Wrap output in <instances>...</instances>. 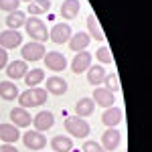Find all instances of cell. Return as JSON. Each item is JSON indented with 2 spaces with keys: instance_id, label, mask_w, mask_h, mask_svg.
Returning <instances> with one entry per match:
<instances>
[{
  "instance_id": "6da1fadb",
  "label": "cell",
  "mask_w": 152,
  "mask_h": 152,
  "mask_svg": "<svg viewBox=\"0 0 152 152\" xmlns=\"http://www.w3.org/2000/svg\"><path fill=\"white\" fill-rule=\"evenodd\" d=\"M47 89L45 87H28L26 91H23V94H18V105L20 107H24V110H28V107H39L41 104H45L47 102Z\"/></svg>"
},
{
  "instance_id": "7a4b0ae2",
  "label": "cell",
  "mask_w": 152,
  "mask_h": 152,
  "mask_svg": "<svg viewBox=\"0 0 152 152\" xmlns=\"http://www.w3.org/2000/svg\"><path fill=\"white\" fill-rule=\"evenodd\" d=\"M24 28H26V35L31 37L35 43H43V45H45V41L49 39L47 24L43 23L39 16H26V20H24Z\"/></svg>"
},
{
  "instance_id": "3957f363",
  "label": "cell",
  "mask_w": 152,
  "mask_h": 152,
  "mask_svg": "<svg viewBox=\"0 0 152 152\" xmlns=\"http://www.w3.org/2000/svg\"><path fill=\"white\" fill-rule=\"evenodd\" d=\"M65 130H67V134L69 136H75V138H85V136H89V124H87V120H83L79 116H69L65 120Z\"/></svg>"
},
{
  "instance_id": "277c9868",
  "label": "cell",
  "mask_w": 152,
  "mask_h": 152,
  "mask_svg": "<svg viewBox=\"0 0 152 152\" xmlns=\"http://www.w3.org/2000/svg\"><path fill=\"white\" fill-rule=\"evenodd\" d=\"M45 45L43 43H35V41H31V43H26L20 47V55H23V61H41V59L45 57Z\"/></svg>"
},
{
  "instance_id": "5b68a950",
  "label": "cell",
  "mask_w": 152,
  "mask_h": 152,
  "mask_svg": "<svg viewBox=\"0 0 152 152\" xmlns=\"http://www.w3.org/2000/svg\"><path fill=\"white\" fill-rule=\"evenodd\" d=\"M20 138L28 150H43L47 146V138L43 136V132H37V130H26Z\"/></svg>"
},
{
  "instance_id": "8992f818",
  "label": "cell",
  "mask_w": 152,
  "mask_h": 152,
  "mask_svg": "<svg viewBox=\"0 0 152 152\" xmlns=\"http://www.w3.org/2000/svg\"><path fill=\"white\" fill-rule=\"evenodd\" d=\"M71 35H73V31H71V26L67 23H57L51 31H49V39L55 43V45H63V43H69Z\"/></svg>"
},
{
  "instance_id": "52a82bcc",
  "label": "cell",
  "mask_w": 152,
  "mask_h": 152,
  "mask_svg": "<svg viewBox=\"0 0 152 152\" xmlns=\"http://www.w3.org/2000/svg\"><path fill=\"white\" fill-rule=\"evenodd\" d=\"M10 124L16 126V128H28V126L33 124V116L28 114V110L16 105V107L10 110Z\"/></svg>"
},
{
  "instance_id": "ba28073f",
  "label": "cell",
  "mask_w": 152,
  "mask_h": 152,
  "mask_svg": "<svg viewBox=\"0 0 152 152\" xmlns=\"http://www.w3.org/2000/svg\"><path fill=\"white\" fill-rule=\"evenodd\" d=\"M23 45V35L18 33V31H10V28H6V31H2L0 33V47L2 49H16Z\"/></svg>"
},
{
  "instance_id": "9c48e42d",
  "label": "cell",
  "mask_w": 152,
  "mask_h": 152,
  "mask_svg": "<svg viewBox=\"0 0 152 152\" xmlns=\"http://www.w3.org/2000/svg\"><path fill=\"white\" fill-rule=\"evenodd\" d=\"M33 124H35L37 132H47V130L53 128L55 116H53V112H49V110H41V112L33 118Z\"/></svg>"
},
{
  "instance_id": "30bf717a",
  "label": "cell",
  "mask_w": 152,
  "mask_h": 152,
  "mask_svg": "<svg viewBox=\"0 0 152 152\" xmlns=\"http://www.w3.org/2000/svg\"><path fill=\"white\" fill-rule=\"evenodd\" d=\"M120 142H122V134H120L116 128H107L104 134H102V148H104L105 152L116 150L118 146H120Z\"/></svg>"
},
{
  "instance_id": "8fae6325",
  "label": "cell",
  "mask_w": 152,
  "mask_h": 152,
  "mask_svg": "<svg viewBox=\"0 0 152 152\" xmlns=\"http://www.w3.org/2000/svg\"><path fill=\"white\" fill-rule=\"evenodd\" d=\"M43 61H45V67L51 69V71H63L65 67H67V59L63 57L61 53H57V51H49V53H45Z\"/></svg>"
},
{
  "instance_id": "7c38bea8",
  "label": "cell",
  "mask_w": 152,
  "mask_h": 152,
  "mask_svg": "<svg viewBox=\"0 0 152 152\" xmlns=\"http://www.w3.org/2000/svg\"><path fill=\"white\" fill-rule=\"evenodd\" d=\"M89 67H91V53H87V51L77 53V55L73 57V61H71V71H73L75 75L85 73Z\"/></svg>"
},
{
  "instance_id": "4fadbf2b",
  "label": "cell",
  "mask_w": 152,
  "mask_h": 152,
  "mask_svg": "<svg viewBox=\"0 0 152 152\" xmlns=\"http://www.w3.org/2000/svg\"><path fill=\"white\" fill-rule=\"evenodd\" d=\"M45 89H47V94H53L57 97L65 95L67 94V81L63 77H59V75H53V77L45 79Z\"/></svg>"
},
{
  "instance_id": "5bb4252c",
  "label": "cell",
  "mask_w": 152,
  "mask_h": 152,
  "mask_svg": "<svg viewBox=\"0 0 152 152\" xmlns=\"http://www.w3.org/2000/svg\"><path fill=\"white\" fill-rule=\"evenodd\" d=\"M94 104L95 105H102V107H112L116 104V95L112 91H107L105 87H95L94 89Z\"/></svg>"
},
{
  "instance_id": "9a60e30c",
  "label": "cell",
  "mask_w": 152,
  "mask_h": 152,
  "mask_svg": "<svg viewBox=\"0 0 152 152\" xmlns=\"http://www.w3.org/2000/svg\"><path fill=\"white\" fill-rule=\"evenodd\" d=\"M102 122H104L105 128H116L118 124L122 122V110L112 105V107H105L104 114H102Z\"/></svg>"
},
{
  "instance_id": "2e32d148",
  "label": "cell",
  "mask_w": 152,
  "mask_h": 152,
  "mask_svg": "<svg viewBox=\"0 0 152 152\" xmlns=\"http://www.w3.org/2000/svg\"><path fill=\"white\" fill-rule=\"evenodd\" d=\"M4 69H6L8 79H23L24 75H26V71H28V67H26V61L18 59V61H10Z\"/></svg>"
},
{
  "instance_id": "e0dca14e",
  "label": "cell",
  "mask_w": 152,
  "mask_h": 152,
  "mask_svg": "<svg viewBox=\"0 0 152 152\" xmlns=\"http://www.w3.org/2000/svg\"><path fill=\"white\" fill-rule=\"evenodd\" d=\"M89 43H91V37L87 35V33H75V35H71L67 45H69V49L73 53H81V51L87 49Z\"/></svg>"
},
{
  "instance_id": "ac0fdd59",
  "label": "cell",
  "mask_w": 152,
  "mask_h": 152,
  "mask_svg": "<svg viewBox=\"0 0 152 152\" xmlns=\"http://www.w3.org/2000/svg\"><path fill=\"white\" fill-rule=\"evenodd\" d=\"M81 10V4H79V0H65L63 4H61V16L65 18V20H75L77 18V14Z\"/></svg>"
},
{
  "instance_id": "d6986e66",
  "label": "cell",
  "mask_w": 152,
  "mask_h": 152,
  "mask_svg": "<svg viewBox=\"0 0 152 152\" xmlns=\"http://www.w3.org/2000/svg\"><path fill=\"white\" fill-rule=\"evenodd\" d=\"M20 138V132L16 126L12 124H0V140H4L6 144H14Z\"/></svg>"
},
{
  "instance_id": "ffe728a7",
  "label": "cell",
  "mask_w": 152,
  "mask_h": 152,
  "mask_svg": "<svg viewBox=\"0 0 152 152\" xmlns=\"http://www.w3.org/2000/svg\"><path fill=\"white\" fill-rule=\"evenodd\" d=\"M95 110V104L91 97H81L77 104H75V116L79 118H89Z\"/></svg>"
},
{
  "instance_id": "44dd1931",
  "label": "cell",
  "mask_w": 152,
  "mask_h": 152,
  "mask_svg": "<svg viewBox=\"0 0 152 152\" xmlns=\"http://www.w3.org/2000/svg\"><path fill=\"white\" fill-rule=\"evenodd\" d=\"M24 20H26V14L23 10H14V12H8L6 14V26L10 28V31H18L20 26H24Z\"/></svg>"
},
{
  "instance_id": "7402d4cb",
  "label": "cell",
  "mask_w": 152,
  "mask_h": 152,
  "mask_svg": "<svg viewBox=\"0 0 152 152\" xmlns=\"http://www.w3.org/2000/svg\"><path fill=\"white\" fill-rule=\"evenodd\" d=\"M85 73H87V83H89V85H95V87L102 85L104 79H105V71H104L102 65H91Z\"/></svg>"
},
{
  "instance_id": "603a6c76",
  "label": "cell",
  "mask_w": 152,
  "mask_h": 152,
  "mask_svg": "<svg viewBox=\"0 0 152 152\" xmlns=\"http://www.w3.org/2000/svg\"><path fill=\"white\" fill-rule=\"evenodd\" d=\"M18 87L14 85V83L8 79V81H0V97L2 99H6V102H12V99H16L18 97Z\"/></svg>"
},
{
  "instance_id": "cb8c5ba5",
  "label": "cell",
  "mask_w": 152,
  "mask_h": 152,
  "mask_svg": "<svg viewBox=\"0 0 152 152\" xmlns=\"http://www.w3.org/2000/svg\"><path fill=\"white\" fill-rule=\"evenodd\" d=\"M85 24H87V31H89L87 35L91 37V39H95V41H104V31H102V26H99V23H97V18H95L94 12L87 16Z\"/></svg>"
},
{
  "instance_id": "d4e9b609",
  "label": "cell",
  "mask_w": 152,
  "mask_h": 152,
  "mask_svg": "<svg viewBox=\"0 0 152 152\" xmlns=\"http://www.w3.org/2000/svg\"><path fill=\"white\" fill-rule=\"evenodd\" d=\"M51 148L53 152H71L73 140H71V136H55L51 140Z\"/></svg>"
},
{
  "instance_id": "484cf974",
  "label": "cell",
  "mask_w": 152,
  "mask_h": 152,
  "mask_svg": "<svg viewBox=\"0 0 152 152\" xmlns=\"http://www.w3.org/2000/svg\"><path fill=\"white\" fill-rule=\"evenodd\" d=\"M23 79L26 83V87H37L39 83H43V79H45V71L43 69H28Z\"/></svg>"
},
{
  "instance_id": "4316f807",
  "label": "cell",
  "mask_w": 152,
  "mask_h": 152,
  "mask_svg": "<svg viewBox=\"0 0 152 152\" xmlns=\"http://www.w3.org/2000/svg\"><path fill=\"white\" fill-rule=\"evenodd\" d=\"M105 89L107 91H112V94H116L118 89H120V77H118V73H105Z\"/></svg>"
},
{
  "instance_id": "83f0119b",
  "label": "cell",
  "mask_w": 152,
  "mask_h": 152,
  "mask_svg": "<svg viewBox=\"0 0 152 152\" xmlns=\"http://www.w3.org/2000/svg\"><path fill=\"white\" fill-rule=\"evenodd\" d=\"M95 57L99 59L102 63H107V65H112V63H114V57H112L110 47H99V49H97V53H95Z\"/></svg>"
},
{
  "instance_id": "f1b7e54d",
  "label": "cell",
  "mask_w": 152,
  "mask_h": 152,
  "mask_svg": "<svg viewBox=\"0 0 152 152\" xmlns=\"http://www.w3.org/2000/svg\"><path fill=\"white\" fill-rule=\"evenodd\" d=\"M18 6H20V0H0V10L4 12H14L18 10Z\"/></svg>"
},
{
  "instance_id": "f546056e",
  "label": "cell",
  "mask_w": 152,
  "mask_h": 152,
  "mask_svg": "<svg viewBox=\"0 0 152 152\" xmlns=\"http://www.w3.org/2000/svg\"><path fill=\"white\" fill-rule=\"evenodd\" d=\"M81 150L83 152H105L104 148H102V144H99V142H94V140H85Z\"/></svg>"
},
{
  "instance_id": "4dcf8cb0",
  "label": "cell",
  "mask_w": 152,
  "mask_h": 152,
  "mask_svg": "<svg viewBox=\"0 0 152 152\" xmlns=\"http://www.w3.org/2000/svg\"><path fill=\"white\" fill-rule=\"evenodd\" d=\"M26 10H28V14H31V16H39V14H43V8H41V6H39V4H37L35 0H33V2H28V8H26Z\"/></svg>"
},
{
  "instance_id": "1f68e13d",
  "label": "cell",
  "mask_w": 152,
  "mask_h": 152,
  "mask_svg": "<svg viewBox=\"0 0 152 152\" xmlns=\"http://www.w3.org/2000/svg\"><path fill=\"white\" fill-rule=\"evenodd\" d=\"M6 65H8V51H6V49H2V47H0V71L4 69Z\"/></svg>"
},
{
  "instance_id": "d6a6232c",
  "label": "cell",
  "mask_w": 152,
  "mask_h": 152,
  "mask_svg": "<svg viewBox=\"0 0 152 152\" xmlns=\"http://www.w3.org/2000/svg\"><path fill=\"white\" fill-rule=\"evenodd\" d=\"M0 152H18V150H16L12 144H6V142H4V144L0 146Z\"/></svg>"
},
{
  "instance_id": "836d02e7",
  "label": "cell",
  "mask_w": 152,
  "mask_h": 152,
  "mask_svg": "<svg viewBox=\"0 0 152 152\" xmlns=\"http://www.w3.org/2000/svg\"><path fill=\"white\" fill-rule=\"evenodd\" d=\"M20 2H33V0H20Z\"/></svg>"
}]
</instances>
